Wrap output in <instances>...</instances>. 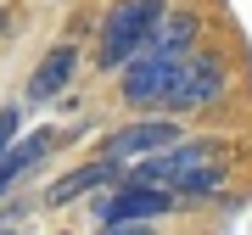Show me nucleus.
Returning a JSON list of instances; mask_svg holds the SVG:
<instances>
[{
    "label": "nucleus",
    "mask_w": 252,
    "mask_h": 235,
    "mask_svg": "<svg viewBox=\"0 0 252 235\" xmlns=\"http://www.w3.org/2000/svg\"><path fill=\"white\" fill-rule=\"evenodd\" d=\"M118 179H124V163H112V157H95V163H84V168L62 174V179L45 190V207H67V202L90 196L95 185H118Z\"/></svg>",
    "instance_id": "7"
},
{
    "label": "nucleus",
    "mask_w": 252,
    "mask_h": 235,
    "mask_svg": "<svg viewBox=\"0 0 252 235\" xmlns=\"http://www.w3.org/2000/svg\"><path fill=\"white\" fill-rule=\"evenodd\" d=\"M180 207V196L174 190H157V185H118L112 196H101L95 202V224L107 230V224H135V218H162V213H174Z\"/></svg>",
    "instance_id": "5"
},
{
    "label": "nucleus",
    "mask_w": 252,
    "mask_h": 235,
    "mask_svg": "<svg viewBox=\"0 0 252 235\" xmlns=\"http://www.w3.org/2000/svg\"><path fill=\"white\" fill-rule=\"evenodd\" d=\"M224 185H230V179H224V168H219V163H196L180 185H174V196H180V207H190V202H213Z\"/></svg>",
    "instance_id": "10"
},
{
    "label": "nucleus",
    "mask_w": 252,
    "mask_h": 235,
    "mask_svg": "<svg viewBox=\"0 0 252 235\" xmlns=\"http://www.w3.org/2000/svg\"><path fill=\"white\" fill-rule=\"evenodd\" d=\"M196 45H202V17H196V11H180V6H168V17H162L152 28V39H146V51L168 56V62H185Z\"/></svg>",
    "instance_id": "6"
},
{
    "label": "nucleus",
    "mask_w": 252,
    "mask_h": 235,
    "mask_svg": "<svg viewBox=\"0 0 252 235\" xmlns=\"http://www.w3.org/2000/svg\"><path fill=\"white\" fill-rule=\"evenodd\" d=\"M0 235H11V230H6V224H0Z\"/></svg>",
    "instance_id": "13"
},
{
    "label": "nucleus",
    "mask_w": 252,
    "mask_h": 235,
    "mask_svg": "<svg viewBox=\"0 0 252 235\" xmlns=\"http://www.w3.org/2000/svg\"><path fill=\"white\" fill-rule=\"evenodd\" d=\"M174 73H180V62L140 51L135 62L118 67V101H124L129 112H162V101L174 90Z\"/></svg>",
    "instance_id": "3"
},
{
    "label": "nucleus",
    "mask_w": 252,
    "mask_h": 235,
    "mask_svg": "<svg viewBox=\"0 0 252 235\" xmlns=\"http://www.w3.org/2000/svg\"><path fill=\"white\" fill-rule=\"evenodd\" d=\"M11 140H17V107H0V157L11 151Z\"/></svg>",
    "instance_id": "11"
},
{
    "label": "nucleus",
    "mask_w": 252,
    "mask_h": 235,
    "mask_svg": "<svg viewBox=\"0 0 252 235\" xmlns=\"http://www.w3.org/2000/svg\"><path fill=\"white\" fill-rule=\"evenodd\" d=\"M174 140H185L180 135V118H174V112H157V118H135V123L112 129L107 146H101V157H112V163H135V157H152V151H162V146H174Z\"/></svg>",
    "instance_id": "4"
},
{
    "label": "nucleus",
    "mask_w": 252,
    "mask_h": 235,
    "mask_svg": "<svg viewBox=\"0 0 252 235\" xmlns=\"http://www.w3.org/2000/svg\"><path fill=\"white\" fill-rule=\"evenodd\" d=\"M73 73H79V45H56V51H45V62H39L34 79H28V101H39V107H45L51 95L67 90Z\"/></svg>",
    "instance_id": "8"
},
{
    "label": "nucleus",
    "mask_w": 252,
    "mask_h": 235,
    "mask_svg": "<svg viewBox=\"0 0 252 235\" xmlns=\"http://www.w3.org/2000/svg\"><path fill=\"white\" fill-rule=\"evenodd\" d=\"M168 17V0H118L101 23V45H95V67L118 73L124 62H135L152 39V28Z\"/></svg>",
    "instance_id": "1"
},
{
    "label": "nucleus",
    "mask_w": 252,
    "mask_h": 235,
    "mask_svg": "<svg viewBox=\"0 0 252 235\" xmlns=\"http://www.w3.org/2000/svg\"><path fill=\"white\" fill-rule=\"evenodd\" d=\"M51 146H56V129H34V135H23V140H11V151L0 157V196H6V190L17 185V179H23L28 168H34L39 157L51 151Z\"/></svg>",
    "instance_id": "9"
},
{
    "label": "nucleus",
    "mask_w": 252,
    "mask_h": 235,
    "mask_svg": "<svg viewBox=\"0 0 252 235\" xmlns=\"http://www.w3.org/2000/svg\"><path fill=\"white\" fill-rule=\"evenodd\" d=\"M101 235H157V230H152V218H135V224H107Z\"/></svg>",
    "instance_id": "12"
},
{
    "label": "nucleus",
    "mask_w": 252,
    "mask_h": 235,
    "mask_svg": "<svg viewBox=\"0 0 252 235\" xmlns=\"http://www.w3.org/2000/svg\"><path fill=\"white\" fill-rule=\"evenodd\" d=\"M230 90V67H224V56H213V51H190L180 73H174V90L168 101H162V112H174V118H185V112H202V107H219Z\"/></svg>",
    "instance_id": "2"
}]
</instances>
